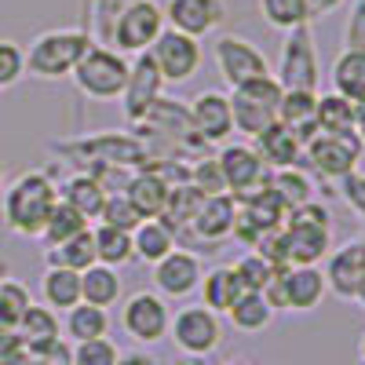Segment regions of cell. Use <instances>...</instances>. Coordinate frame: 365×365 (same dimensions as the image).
<instances>
[{"label": "cell", "mask_w": 365, "mask_h": 365, "mask_svg": "<svg viewBox=\"0 0 365 365\" xmlns=\"http://www.w3.org/2000/svg\"><path fill=\"white\" fill-rule=\"evenodd\" d=\"M201 274H205V263L194 249H172L165 259L154 263L150 270V282H154V292L165 296V299H190L197 296V285H201Z\"/></svg>", "instance_id": "cell-14"}, {"label": "cell", "mask_w": 365, "mask_h": 365, "mask_svg": "<svg viewBox=\"0 0 365 365\" xmlns=\"http://www.w3.org/2000/svg\"><path fill=\"white\" fill-rule=\"evenodd\" d=\"M252 150L259 154V161L270 168V172H278V168H299L303 161V143L285 128V125H267L256 139H252Z\"/></svg>", "instance_id": "cell-23"}, {"label": "cell", "mask_w": 365, "mask_h": 365, "mask_svg": "<svg viewBox=\"0 0 365 365\" xmlns=\"http://www.w3.org/2000/svg\"><path fill=\"white\" fill-rule=\"evenodd\" d=\"M91 237H96V263H106L113 270L135 263L132 259V234L117 230V227H91Z\"/></svg>", "instance_id": "cell-34"}, {"label": "cell", "mask_w": 365, "mask_h": 365, "mask_svg": "<svg viewBox=\"0 0 365 365\" xmlns=\"http://www.w3.org/2000/svg\"><path fill=\"white\" fill-rule=\"evenodd\" d=\"M96 223H103V227H117V230H135L139 223H143V216L132 208V201L125 197V194H106V205H103V212H99V220Z\"/></svg>", "instance_id": "cell-41"}, {"label": "cell", "mask_w": 365, "mask_h": 365, "mask_svg": "<svg viewBox=\"0 0 365 365\" xmlns=\"http://www.w3.org/2000/svg\"><path fill=\"white\" fill-rule=\"evenodd\" d=\"M187 182L194 190H201L205 197H216V194H227V182H223V172L216 165V154L212 158H201L194 161V168L187 172Z\"/></svg>", "instance_id": "cell-42"}, {"label": "cell", "mask_w": 365, "mask_h": 365, "mask_svg": "<svg viewBox=\"0 0 365 365\" xmlns=\"http://www.w3.org/2000/svg\"><path fill=\"white\" fill-rule=\"evenodd\" d=\"M212 63H216V70L227 81V88H237V84H245L252 77L270 73V63H267V55L259 51V44L249 41V37H241V34L216 37V44H212Z\"/></svg>", "instance_id": "cell-11"}, {"label": "cell", "mask_w": 365, "mask_h": 365, "mask_svg": "<svg viewBox=\"0 0 365 365\" xmlns=\"http://www.w3.org/2000/svg\"><path fill=\"white\" fill-rule=\"evenodd\" d=\"M329 296L322 267H282L274 274V282L263 289V299L270 303L274 314L292 311V314H311L322 307V299Z\"/></svg>", "instance_id": "cell-6"}, {"label": "cell", "mask_w": 365, "mask_h": 365, "mask_svg": "<svg viewBox=\"0 0 365 365\" xmlns=\"http://www.w3.org/2000/svg\"><path fill=\"white\" fill-rule=\"evenodd\" d=\"M161 88H165V81H161L158 63L150 58V51L132 55L128 84H125V91H120V106H125V117L132 120V125H139V120L161 103Z\"/></svg>", "instance_id": "cell-17"}, {"label": "cell", "mask_w": 365, "mask_h": 365, "mask_svg": "<svg viewBox=\"0 0 365 365\" xmlns=\"http://www.w3.org/2000/svg\"><path fill=\"white\" fill-rule=\"evenodd\" d=\"M234 270H237L241 285H245V292H263V289L274 282V274H278L282 267H274L267 256H259L256 249H249L245 256L234 263Z\"/></svg>", "instance_id": "cell-39"}, {"label": "cell", "mask_w": 365, "mask_h": 365, "mask_svg": "<svg viewBox=\"0 0 365 365\" xmlns=\"http://www.w3.org/2000/svg\"><path fill=\"white\" fill-rule=\"evenodd\" d=\"M274 81H278L285 91H289V88L318 91V51H314L311 26H299V29H292V34H285Z\"/></svg>", "instance_id": "cell-12"}, {"label": "cell", "mask_w": 365, "mask_h": 365, "mask_svg": "<svg viewBox=\"0 0 365 365\" xmlns=\"http://www.w3.org/2000/svg\"><path fill=\"white\" fill-rule=\"evenodd\" d=\"M234 212H237L234 194L205 197L201 208H197V216L187 227V234H194L197 241H205V245H220V241H227L230 230H234Z\"/></svg>", "instance_id": "cell-20"}, {"label": "cell", "mask_w": 365, "mask_h": 365, "mask_svg": "<svg viewBox=\"0 0 365 365\" xmlns=\"http://www.w3.org/2000/svg\"><path fill=\"white\" fill-rule=\"evenodd\" d=\"M0 282H4V270H0Z\"/></svg>", "instance_id": "cell-53"}, {"label": "cell", "mask_w": 365, "mask_h": 365, "mask_svg": "<svg viewBox=\"0 0 365 365\" xmlns=\"http://www.w3.org/2000/svg\"><path fill=\"white\" fill-rule=\"evenodd\" d=\"M106 187L91 175V172H73L70 179H63V187H58V201H66L70 208H77L88 223L99 220V212L106 205Z\"/></svg>", "instance_id": "cell-25"}, {"label": "cell", "mask_w": 365, "mask_h": 365, "mask_svg": "<svg viewBox=\"0 0 365 365\" xmlns=\"http://www.w3.org/2000/svg\"><path fill=\"white\" fill-rule=\"evenodd\" d=\"M128 70H132L128 55L113 51L110 44L91 41L70 77H73L77 91L88 96L91 103H113V99H120V91L128 84Z\"/></svg>", "instance_id": "cell-3"}, {"label": "cell", "mask_w": 365, "mask_h": 365, "mask_svg": "<svg viewBox=\"0 0 365 365\" xmlns=\"http://www.w3.org/2000/svg\"><path fill=\"white\" fill-rule=\"evenodd\" d=\"M259 15L270 29L292 34L299 26H311V4L307 0H259Z\"/></svg>", "instance_id": "cell-36"}, {"label": "cell", "mask_w": 365, "mask_h": 365, "mask_svg": "<svg viewBox=\"0 0 365 365\" xmlns=\"http://www.w3.org/2000/svg\"><path fill=\"white\" fill-rule=\"evenodd\" d=\"M354 103L336 96V91H325L318 96V132L325 135H354Z\"/></svg>", "instance_id": "cell-33"}, {"label": "cell", "mask_w": 365, "mask_h": 365, "mask_svg": "<svg viewBox=\"0 0 365 365\" xmlns=\"http://www.w3.org/2000/svg\"><path fill=\"white\" fill-rule=\"evenodd\" d=\"M278 125H285L299 143H311L318 135V91H303V88L282 91Z\"/></svg>", "instance_id": "cell-21"}, {"label": "cell", "mask_w": 365, "mask_h": 365, "mask_svg": "<svg viewBox=\"0 0 365 365\" xmlns=\"http://www.w3.org/2000/svg\"><path fill=\"white\" fill-rule=\"evenodd\" d=\"M117 344L110 336L103 340H84L70 347V365H117Z\"/></svg>", "instance_id": "cell-43"}, {"label": "cell", "mask_w": 365, "mask_h": 365, "mask_svg": "<svg viewBox=\"0 0 365 365\" xmlns=\"http://www.w3.org/2000/svg\"><path fill=\"white\" fill-rule=\"evenodd\" d=\"M88 44H91L88 29H44L26 48V73L37 81H63L73 73Z\"/></svg>", "instance_id": "cell-4"}, {"label": "cell", "mask_w": 365, "mask_h": 365, "mask_svg": "<svg viewBox=\"0 0 365 365\" xmlns=\"http://www.w3.org/2000/svg\"><path fill=\"white\" fill-rule=\"evenodd\" d=\"M361 161V143L358 135H325L318 132L311 143H303V161L299 168H307L322 182H340L351 175Z\"/></svg>", "instance_id": "cell-10"}, {"label": "cell", "mask_w": 365, "mask_h": 365, "mask_svg": "<svg viewBox=\"0 0 365 365\" xmlns=\"http://www.w3.org/2000/svg\"><path fill=\"white\" fill-rule=\"evenodd\" d=\"M361 245H365V237H361Z\"/></svg>", "instance_id": "cell-54"}, {"label": "cell", "mask_w": 365, "mask_h": 365, "mask_svg": "<svg viewBox=\"0 0 365 365\" xmlns=\"http://www.w3.org/2000/svg\"><path fill=\"white\" fill-rule=\"evenodd\" d=\"M26 77V48L15 41H0V91L15 88Z\"/></svg>", "instance_id": "cell-44"}, {"label": "cell", "mask_w": 365, "mask_h": 365, "mask_svg": "<svg viewBox=\"0 0 365 365\" xmlns=\"http://www.w3.org/2000/svg\"><path fill=\"white\" fill-rule=\"evenodd\" d=\"M168 340L187 358H208L223 344V318L212 314L208 307H201V303H182L172 314Z\"/></svg>", "instance_id": "cell-8"}, {"label": "cell", "mask_w": 365, "mask_h": 365, "mask_svg": "<svg viewBox=\"0 0 365 365\" xmlns=\"http://www.w3.org/2000/svg\"><path fill=\"white\" fill-rule=\"evenodd\" d=\"M329 81H332V91L344 99H351L354 106L365 103V51H340L329 66Z\"/></svg>", "instance_id": "cell-28"}, {"label": "cell", "mask_w": 365, "mask_h": 365, "mask_svg": "<svg viewBox=\"0 0 365 365\" xmlns=\"http://www.w3.org/2000/svg\"><path fill=\"white\" fill-rule=\"evenodd\" d=\"M267 187L285 201V208H299L307 201H318V179L307 168H278L267 175Z\"/></svg>", "instance_id": "cell-29"}, {"label": "cell", "mask_w": 365, "mask_h": 365, "mask_svg": "<svg viewBox=\"0 0 365 365\" xmlns=\"http://www.w3.org/2000/svg\"><path fill=\"white\" fill-rule=\"evenodd\" d=\"M227 322L237 332H263V329H270L274 311H270V303L263 299V292H241L234 299V307L227 311Z\"/></svg>", "instance_id": "cell-32"}, {"label": "cell", "mask_w": 365, "mask_h": 365, "mask_svg": "<svg viewBox=\"0 0 365 365\" xmlns=\"http://www.w3.org/2000/svg\"><path fill=\"white\" fill-rule=\"evenodd\" d=\"M216 165L223 172V182H227V194L241 197V194H252L259 190L270 168L259 161V154L252 150V143H220V154H216Z\"/></svg>", "instance_id": "cell-16"}, {"label": "cell", "mask_w": 365, "mask_h": 365, "mask_svg": "<svg viewBox=\"0 0 365 365\" xmlns=\"http://www.w3.org/2000/svg\"><path fill=\"white\" fill-rule=\"evenodd\" d=\"M168 190H172V182L158 168H143V172H135L125 182V190H120V194L132 201V208L139 212L143 220H161V212L168 205Z\"/></svg>", "instance_id": "cell-22"}, {"label": "cell", "mask_w": 365, "mask_h": 365, "mask_svg": "<svg viewBox=\"0 0 365 365\" xmlns=\"http://www.w3.org/2000/svg\"><path fill=\"white\" fill-rule=\"evenodd\" d=\"M63 332L73 344L103 340V336H110V311L91 307V303H77V307H70L66 318H63Z\"/></svg>", "instance_id": "cell-31"}, {"label": "cell", "mask_w": 365, "mask_h": 365, "mask_svg": "<svg viewBox=\"0 0 365 365\" xmlns=\"http://www.w3.org/2000/svg\"><path fill=\"white\" fill-rule=\"evenodd\" d=\"M161 34H165V11L158 0H132L128 8H120L113 26L106 29V44L132 58L154 48Z\"/></svg>", "instance_id": "cell-7"}, {"label": "cell", "mask_w": 365, "mask_h": 365, "mask_svg": "<svg viewBox=\"0 0 365 365\" xmlns=\"http://www.w3.org/2000/svg\"><path fill=\"white\" fill-rule=\"evenodd\" d=\"M358 361L365 365V332H361V336H358Z\"/></svg>", "instance_id": "cell-52"}, {"label": "cell", "mask_w": 365, "mask_h": 365, "mask_svg": "<svg viewBox=\"0 0 365 365\" xmlns=\"http://www.w3.org/2000/svg\"><path fill=\"white\" fill-rule=\"evenodd\" d=\"M322 278H325V289L336 299H344V303L358 299V292L365 289V245H361V237L344 241V245H336L322 259Z\"/></svg>", "instance_id": "cell-15"}, {"label": "cell", "mask_w": 365, "mask_h": 365, "mask_svg": "<svg viewBox=\"0 0 365 365\" xmlns=\"http://www.w3.org/2000/svg\"><path fill=\"white\" fill-rule=\"evenodd\" d=\"M58 201V187L48 172H22L19 179H11L4 194H0V216L4 227L19 237H41L44 223L51 216V208Z\"/></svg>", "instance_id": "cell-1"}, {"label": "cell", "mask_w": 365, "mask_h": 365, "mask_svg": "<svg viewBox=\"0 0 365 365\" xmlns=\"http://www.w3.org/2000/svg\"><path fill=\"white\" fill-rule=\"evenodd\" d=\"M15 332H19L22 347H41L48 340H58V314L44 307V303H29V311L22 314Z\"/></svg>", "instance_id": "cell-35"}, {"label": "cell", "mask_w": 365, "mask_h": 365, "mask_svg": "<svg viewBox=\"0 0 365 365\" xmlns=\"http://www.w3.org/2000/svg\"><path fill=\"white\" fill-rule=\"evenodd\" d=\"M175 249V234L161 223V220H143L132 230V259L154 267L158 259H165Z\"/></svg>", "instance_id": "cell-30"}, {"label": "cell", "mask_w": 365, "mask_h": 365, "mask_svg": "<svg viewBox=\"0 0 365 365\" xmlns=\"http://www.w3.org/2000/svg\"><path fill=\"white\" fill-rule=\"evenodd\" d=\"M117 365H161V361L150 354L146 347H135V351H120L117 354Z\"/></svg>", "instance_id": "cell-47"}, {"label": "cell", "mask_w": 365, "mask_h": 365, "mask_svg": "<svg viewBox=\"0 0 365 365\" xmlns=\"http://www.w3.org/2000/svg\"><path fill=\"white\" fill-rule=\"evenodd\" d=\"M245 292V285H241L237 270L230 263H220V267H208L201 274V285H197V303L201 307H208L212 314H227L234 307V299Z\"/></svg>", "instance_id": "cell-24"}, {"label": "cell", "mask_w": 365, "mask_h": 365, "mask_svg": "<svg viewBox=\"0 0 365 365\" xmlns=\"http://www.w3.org/2000/svg\"><path fill=\"white\" fill-rule=\"evenodd\" d=\"M150 58L158 63L165 84H187L197 77V70L205 63V51H201V41H194L187 34H175V29L165 26V34L150 48Z\"/></svg>", "instance_id": "cell-13"}, {"label": "cell", "mask_w": 365, "mask_h": 365, "mask_svg": "<svg viewBox=\"0 0 365 365\" xmlns=\"http://www.w3.org/2000/svg\"><path fill=\"white\" fill-rule=\"evenodd\" d=\"M41 303L51 307L55 314H66L70 307H77L81 303V270L48 267L41 278Z\"/></svg>", "instance_id": "cell-27"}, {"label": "cell", "mask_w": 365, "mask_h": 365, "mask_svg": "<svg viewBox=\"0 0 365 365\" xmlns=\"http://www.w3.org/2000/svg\"><path fill=\"white\" fill-rule=\"evenodd\" d=\"M285 267H318L332 252V216L322 201L292 208L282 227Z\"/></svg>", "instance_id": "cell-2"}, {"label": "cell", "mask_w": 365, "mask_h": 365, "mask_svg": "<svg viewBox=\"0 0 365 365\" xmlns=\"http://www.w3.org/2000/svg\"><path fill=\"white\" fill-rule=\"evenodd\" d=\"M4 187H8V168H4V161H0V194H4Z\"/></svg>", "instance_id": "cell-51"}, {"label": "cell", "mask_w": 365, "mask_h": 365, "mask_svg": "<svg viewBox=\"0 0 365 365\" xmlns=\"http://www.w3.org/2000/svg\"><path fill=\"white\" fill-rule=\"evenodd\" d=\"M48 267H70V270H88L96 263V237H91V227L81 230L77 237L63 241V245H51L44 252Z\"/></svg>", "instance_id": "cell-37"}, {"label": "cell", "mask_w": 365, "mask_h": 365, "mask_svg": "<svg viewBox=\"0 0 365 365\" xmlns=\"http://www.w3.org/2000/svg\"><path fill=\"white\" fill-rule=\"evenodd\" d=\"M190 128L201 143H227L234 135V117H230V99L227 91L205 88L187 103Z\"/></svg>", "instance_id": "cell-19"}, {"label": "cell", "mask_w": 365, "mask_h": 365, "mask_svg": "<svg viewBox=\"0 0 365 365\" xmlns=\"http://www.w3.org/2000/svg\"><path fill=\"white\" fill-rule=\"evenodd\" d=\"M344 48L347 51H365V0H354L347 26H344Z\"/></svg>", "instance_id": "cell-46"}, {"label": "cell", "mask_w": 365, "mask_h": 365, "mask_svg": "<svg viewBox=\"0 0 365 365\" xmlns=\"http://www.w3.org/2000/svg\"><path fill=\"white\" fill-rule=\"evenodd\" d=\"M15 351H22L19 332H15V329H0V358H8V354H15Z\"/></svg>", "instance_id": "cell-49"}, {"label": "cell", "mask_w": 365, "mask_h": 365, "mask_svg": "<svg viewBox=\"0 0 365 365\" xmlns=\"http://www.w3.org/2000/svg\"><path fill=\"white\" fill-rule=\"evenodd\" d=\"M282 84L274 81V73H263V77H252L245 84H237L227 91L230 99V117H234V132L245 135V139H256L267 125L278 120V103H282Z\"/></svg>", "instance_id": "cell-5"}, {"label": "cell", "mask_w": 365, "mask_h": 365, "mask_svg": "<svg viewBox=\"0 0 365 365\" xmlns=\"http://www.w3.org/2000/svg\"><path fill=\"white\" fill-rule=\"evenodd\" d=\"M91 223L81 216L77 208H70L66 201H55V208H51V216H48V223H44V234H41V241L51 249V245H63V241H70V237H77L81 230H88Z\"/></svg>", "instance_id": "cell-38"}, {"label": "cell", "mask_w": 365, "mask_h": 365, "mask_svg": "<svg viewBox=\"0 0 365 365\" xmlns=\"http://www.w3.org/2000/svg\"><path fill=\"white\" fill-rule=\"evenodd\" d=\"M29 289L15 278H4L0 282V329H19L22 314L29 311Z\"/></svg>", "instance_id": "cell-40"}, {"label": "cell", "mask_w": 365, "mask_h": 365, "mask_svg": "<svg viewBox=\"0 0 365 365\" xmlns=\"http://www.w3.org/2000/svg\"><path fill=\"white\" fill-rule=\"evenodd\" d=\"M125 296V285H120V270L106 267V263H91L88 270H81V303H91V307H117V299Z\"/></svg>", "instance_id": "cell-26"}, {"label": "cell", "mask_w": 365, "mask_h": 365, "mask_svg": "<svg viewBox=\"0 0 365 365\" xmlns=\"http://www.w3.org/2000/svg\"><path fill=\"white\" fill-rule=\"evenodd\" d=\"M311 4V19H329V15H336L347 0H307Z\"/></svg>", "instance_id": "cell-48"}, {"label": "cell", "mask_w": 365, "mask_h": 365, "mask_svg": "<svg viewBox=\"0 0 365 365\" xmlns=\"http://www.w3.org/2000/svg\"><path fill=\"white\" fill-rule=\"evenodd\" d=\"M354 135H358V143H361V150H365V103L354 110Z\"/></svg>", "instance_id": "cell-50"}, {"label": "cell", "mask_w": 365, "mask_h": 365, "mask_svg": "<svg viewBox=\"0 0 365 365\" xmlns=\"http://www.w3.org/2000/svg\"><path fill=\"white\" fill-rule=\"evenodd\" d=\"M165 26L175 29V34H187L194 41L216 34V29L227 22V4L223 0H165Z\"/></svg>", "instance_id": "cell-18"}, {"label": "cell", "mask_w": 365, "mask_h": 365, "mask_svg": "<svg viewBox=\"0 0 365 365\" xmlns=\"http://www.w3.org/2000/svg\"><path fill=\"white\" fill-rule=\"evenodd\" d=\"M168 325H172V307L154 289H139L120 303V329H125V336H132L143 347L168 340Z\"/></svg>", "instance_id": "cell-9"}, {"label": "cell", "mask_w": 365, "mask_h": 365, "mask_svg": "<svg viewBox=\"0 0 365 365\" xmlns=\"http://www.w3.org/2000/svg\"><path fill=\"white\" fill-rule=\"evenodd\" d=\"M336 190H340V197H344V205L354 212V216L365 223V172H351V175H344L340 182H336Z\"/></svg>", "instance_id": "cell-45"}]
</instances>
